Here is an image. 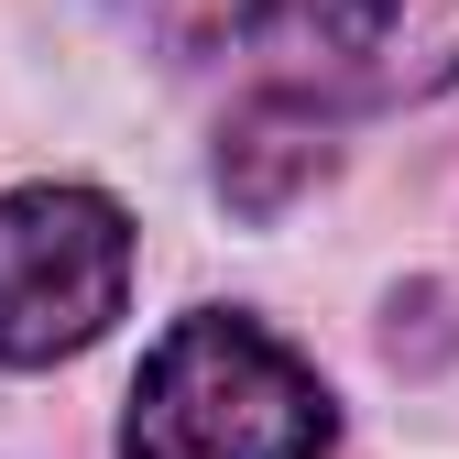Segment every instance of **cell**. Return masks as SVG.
Wrapping results in <instances>:
<instances>
[{
	"instance_id": "cell-1",
	"label": "cell",
	"mask_w": 459,
	"mask_h": 459,
	"mask_svg": "<svg viewBox=\"0 0 459 459\" xmlns=\"http://www.w3.org/2000/svg\"><path fill=\"white\" fill-rule=\"evenodd\" d=\"M176 66L273 109H405L459 88V0H109Z\"/></svg>"
},
{
	"instance_id": "cell-2",
	"label": "cell",
	"mask_w": 459,
	"mask_h": 459,
	"mask_svg": "<svg viewBox=\"0 0 459 459\" xmlns=\"http://www.w3.org/2000/svg\"><path fill=\"white\" fill-rule=\"evenodd\" d=\"M339 405L263 317L197 307L153 339L132 383L121 459H328Z\"/></svg>"
},
{
	"instance_id": "cell-3",
	"label": "cell",
	"mask_w": 459,
	"mask_h": 459,
	"mask_svg": "<svg viewBox=\"0 0 459 459\" xmlns=\"http://www.w3.org/2000/svg\"><path fill=\"white\" fill-rule=\"evenodd\" d=\"M132 296V219L99 186H12L0 197V361H77Z\"/></svg>"
}]
</instances>
